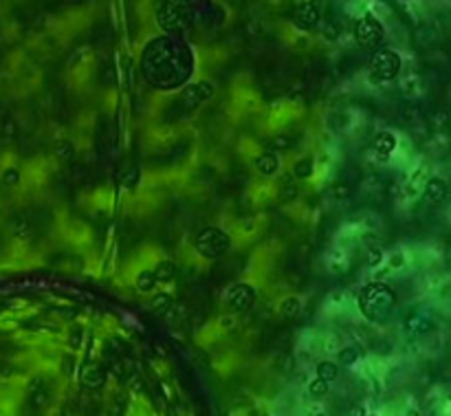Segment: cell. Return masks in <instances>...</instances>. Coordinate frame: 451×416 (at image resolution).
<instances>
[{
  "instance_id": "1",
  "label": "cell",
  "mask_w": 451,
  "mask_h": 416,
  "mask_svg": "<svg viewBox=\"0 0 451 416\" xmlns=\"http://www.w3.org/2000/svg\"><path fill=\"white\" fill-rule=\"evenodd\" d=\"M196 62L194 51L183 38L156 36L143 46L141 73L152 88L170 92L189 84Z\"/></svg>"
},
{
  "instance_id": "2",
  "label": "cell",
  "mask_w": 451,
  "mask_h": 416,
  "mask_svg": "<svg viewBox=\"0 0 451 416\" xmlns=\"http://www.w3.org/2000/svg\"><path fill=\"white\" fill-rule=\"evenodd\" d=\"M396 304V295L394 291L383 282H370L359 291V297H357V306H359L361 315L370 322H388L390 315L394 310Z\"/></svg>"
},
{
  "instance_id": "3",
  "label": "cell",
  "mask_w": 451,
  "mask_h": 416,
  "mask_svg": "<svg viewBox=\"0 0 451 416\" xmlns=\"http://www.w3.org/2000/svg\"><path fill=\"white\" fill-rule=\"evenodd\" d=\"M156 22L165 31L163 36H174L181 38L185 31L194 29L196 20V9L187 3H178V0H168L161 3L156 9Z\"/></svg>"
},
{
  "instance_id": "4",
  "label": "cell",
  "mask_w": 451,
  "mask_h": 416,
  "mask_svg": "<svg viewBox=\"0 0 451 416\" xmlns=\"http://www.w3.org/2000/svg\"><path fill=\"white\" fill-rule=\"evenodd\" d=\"M194 247L198 251V255L207 258V260H214V258H220L231 249V238L227 231H222L218 227H205L198 231Z\"/></svg>"
},
{
  "instance_id": "5",
  "label": "cell",
  "mask_w": 451,
  "mask_h": 416,
  "mask_svg": "<svg viewBox=\"0 0 451 416\" xmlns=\"http://www.w3.org/2000/svg\"><path fill=\"white\" fill-rule=\"evenodd\" d=\"M214 92H216L214 84L207 82V79L187 84V86H183L181 92H178L174 106L178 108L181 115H189V112H194L196 108H201L205 102H209V99L214 97Z\"/></svg>"
},
{
  "instance_id": "6",
  "label": "cell",
  "mask_w": 451,
  "mask_h": 416,
  "mask_svg": "<svg viewBox=\"0 0 451 416\" xmlns=\"http://www.w3.org/2000/svg\"><path fill=\"white\" fill-rule=\"evenodd\" d=\"M399 71H401V55L392 49H379L370 57L368 75L372 82H390V79H396Z\"/></svg>"
},
{
  "instance_id": "7",
  "label": "cell",
  "mask_w": 451,
  "mask_h": 416,
  "mask_svg": "<svg viewBox=\"0 0 451 416\" xmlns=\"http://www.w3.org/2000/svg\"><path fill=\"white\" fill-rule=\"evenodd\" d=\"M383 38H385L383 24L372 16V13H366V16H361L359 20H357V24H355V40H357V44H359L361 49H366V51L379 49V44L383 42Z\"/></svg>"
},
{
  "instance_id": "8",
  "label": "cell",
  "mask_w": 451,
  "mask_h": 416,
  "mask_svg": "<svg viewBox=\"0 0 451 416\" xmlns=\"http://www.w3.org/2000/svg\"><path fill=\"white\" fill-rule=\"evenodd\" d=\"M106 379H108V368H106L102 361H97V359L84 361L82 368H79V383H82L84 388H88V390L104 388Z\"/></svg>"
},
{
  "instance_id": "9",
  "label": "cell",
  "mask_w": 451,
  "mask_h": 416,
  "mask_svg": "<svg viewBox=\"0 0 451 416\" xmlns=\"http://www.w3.org/2000/svg\"><path fill=\"white\" fill-rule=\"evenodd\" d=\"M227 304L234 313H244L255 304V289L247 282L234 284L227 293Z\"/></svg>"
},
{
  "instance_id": "10",
  "label": "cell",
  "mask_w": 451,
  "mask_h": 416,
  "mask_svg": "<svg viewBox=\"0 0 451 416\" xmlns=\"http://www.w3.org/2000/svg\"><path fill=\"white\" fill-rule=\"evenodd\" d=\"M319 20H321V11H319V5L317 3H297L295 9H293V22L297 29L302 31H315L319 26Z\"/></svg>"
},
{
  "instance_id": "11",
  "label": "cell",
  "mask_w": 451,
  "mask_h": 416,
  "mask_svg": "<svg viewBox=\"0 0 451 416\" xmlns=\"http://www.w3.org/2000/svg\"><path fill=\"white\" fill-rule=\"evenodd\" d=\"M447 191H449L447 183L442 181V178H438V176H432V178H429V181L425 183L423 198H425V203H429V205H440V203L447 198Z\"/></svg>"
},
{
  "instance_id": "12",
  "label": "cell",
  "mask_w": 451,
  "mask_h": 416,
  "mask_svg": "<svg viewBox=\"0 0 451 416\" xmlns=\"http://www.w3.org/2000/svg\"><path fill=\"white\" fill-rule=\"evenodd\" d=\"M253 168L260 172L262 176H273L280 172V158H277L275 152H262L260 156H255Z\"/></svg>"
},
{
  "instance_id": "13",
  "label": "cell",
  "mask_w": 451,
  "mask_h": 416,
  "mask_svg": "<svg viewBox=\"0 0 451 416\" xmlns=\"http://www.w3.org/2000/svg\"><path fill=\"white\" fill-rule=\"evenodd\" d=\"M196 20L203 22L205 26H209V29H216V26L222 24L224 13H222V9H218L216 5H205L203 9H196Z\"/></svg>"
},
{
  "instance_id": "14",
  "label": "cell",
  "mask_w": 451,
  "mask_h": 416,
  "mask_svg": "<svg viewBox=\"0 0 451 416\" xmlns=\"http://www.w3.org/2000/svg\"><path fill=\"white\" fill-rule=\"evenodd\" d=\"M432 326H434V324L429 322L425 315H418V313L409 315L405 319V330H407V333H412V335H425V333L432 330Z\"/></svg>"
},
{
  "instance_id": "15",
  "label": "cell",
  "mask_w": 451,
  "mask_h": 416,
  "mask_svg": "<svg viewBox=\"0 0 451 416\" xmlns=\"http://www.w3.org/2000/svg\"><path fill=\"white\" fill-rule=\"evenodd\" d=\"M29 403H31L33 409H42L46 403H49V390L44 388V381H42V379H36V381H33Z\"/></svg>"
},
{
  "instance_id": "16",
  "label": "cell",
  "mask_w": 451,
  "mask_h": 416,
  "mask_svg": "<svg viewBox=\"0 0 451 416\" xmlns=\"http://www.w3.org/2000/svg\"><path fill=\"white\" fill-rule=\"evenodd\" d=\"M374 150L381 158H390V154L396 150V137L392 132H381L374 141Z\"/></svg>"
},
{
  "instance_id": "17",
  "label": "cell",
  "mask_w": 451,
  "mask_h": 416,
  "mask_svg": "<svg viewBox=\"0 0 451 416\" xmlns=\"http://www.w3.org/2000/svg\"><path fill=\"white\" fill-rule=\"evenodd\" d=\"M313 172H315V158L313 156H304V158H300V161L293 163V172H291V174H293L295 178L306 181V178L313 176Z\"/></svg>"
},
{
  "instance_id": "18",
  "label": "cell",
  "mask_w": 451,
  "mask_h": 416,
  "mask_svg": "<svg viewBox=\"0 0 451 416\" xmlns=\"http://www.w3.org/2000/svg\"><path fill=\"white\" fill-rule=\"evenodd\" d=\"M176 262H172V260H161L154 267V277H156V282H172L176 277Z\"/></svg>"
},
{
  "instance_id": "19",
  "label": "cell",
  "mask_w": 451,
  "mask_h": 416,
  "mask_svg": "<svg viewBox=\"0 0 451 416\" xmlns=\"http://www.w3.org/2000/svg\"><path fill=\"white\" fill-rule=\"evenodd\" d=\"M295 145V137L293 135H286V132H277V135L269 141V152H288L291 148Z\"/></svg>"
},
{
  "instance_id": "20",
  "label": "cell",
  "mask_w": 451,
  "mask_h": 416,
  "mask_svg": "<svg viewBox=\"0 0 451 416\" xmlns=\"http://www.w3.org/2000/svg\"><path fill=\"white\" fill-rule=\"evenodd\" d=\"M156 277H154V271L150 269H143L137 273V289L141 291V293H152V291L156 289Z\"/></svg>"
},
{
  "instance_id": "21",
  "label": "cell",
  "mask_w": 451,
  "mask_h": 416,
  "mask_svg": "<svg viewBox=\"0 0 451 416\" xmlns=\"http://www.w3.org/2000/svg\"><path fill=\"white\" fill-rule=\"evenodd\" d=\"M337 376H339V368H337V363H333V361L317 363V379L330 383V381H335Z\"/></svg>"
},
{
  "instance_id": "22",
  "label": "cell",
  "mask_w": 451,
  "mask_h": 416,
  "mask_svg": "<svg viewBox=\"0 0 451 416\" xmlns=\"http://www.w3.org/2000/svg\"><path fill=\"white\" fill-rule=\"evenodd\" d=\"M55 154L62 158V161H71V158L75 156V145H73L71 139H62V141H57Z\"/></svg>"
},
{
  "instance_id": "23",
  "label": "cell",
  "mask_w": 451,
  "mask_h": 416,
  "mask_svg": "<svg viewBox=\"0 0 451 416\" xmlns=\"http://www.w3.org/2000/svg\"><path fill=\"white\" fill-rule=\"evenodd\" d=\"M280 310H282V315H284V317H295L297 313H300V300H297L295 295L286 297V300H282Z\"/></svg>"
},
{
  "instance_id": "24",
  "label": "cell",
  "mask_w": 451,
  "mask_h": 416,
  "mask_svg": "<svg viewBox=\"0 0 451 416\" xmlns=\"http://www.w3.org/2000/svg\"><path fill=\"white\" fill-rule=\"evenodd\" d=\"M359 359V350H357L355 346H346L339 350V355H337V361H341L343 366H352V363Z\"/></svg>"
},
{
  "instance_id": "25",
  "label": "cell",
  "mask_w": 451,
  "mask_h": 416,
  "mask_svg": "<svg viewBox=\"0 0 451 416\" xmlns=\"http://www.w3.org/2000/svg\"><path fill=\"white\" fill-rule=\"evenodd\" d=\"M152 308H154V313H165L168 308H172L170 293H156L154 300H152Z\"/></svg>"
},
{
  "instance_id": "26",
  "label": "cell",
  "mask_w": 451,
  "mask_h": 416,
  "mask_svg": "<svg viewBox=\"0 0 451 416\" xmlns=\"http://www.w3.org/2000/svg\"><path fill=\"white\" fill-rule=\"evenodd\" d=\"M308 392H310L313 399H321V396L328 392V383L321 381V379H313V381H310V386H308Z\"/></svg>"
},
{
  "instance_id": "27",
  "label": "cell",
  "mask_w": 451,
  "mask_h": 416,
  "mask_svg": "<svg viewBox=\"0 0 451 416\" xmlns=\"http://www.w3.org/2000/svg\"><path fill=\"white\" fill-rule=\"evenodd\" d=\"M381 262H383V251L379 247H372L366 253V264H368V267H379Z\"/></svg>"
},
{
  "instance_id": "28",
  "label": "cell",
  "mask_w": 451,
  "mask_h": 416,
  "mask_svg": "<svg viewBox=\"0 0 451 416\" xmlns=\"http://www.w3.org/2000/svg\"><path fill=\"white\" fill-rule=\"evenodd\" d=\"M330 194H333V198H337V201H343V198L350 196V187L343 183H337L333 189H330Z\"/></svg>"
},
{
  "instance_id": "29",
  "label": "cell",
  "mask_w": 451,
  "mask_h": 416,
  "mask_svg": "<svg viewBox=\"0 0 451 416\" xmlns=\"http://www.w3.org/2000/svg\"><path fill=\"white\" fill-rule=\"evenodd\" d=\"M82 337H84L82 328H79V326H75V328H73V330H71V335H69L71 348H79V343H82Z\"/></svg>"
},
{
  "instance_id": "30",
  "label": "cell",
  "mask_w": 451,
  "mask_h": 416,
  "mask_svg": "<svg viewBox=\"0 0 451 416\" xmlns=\"http://www.w3.org/2000/svg\"><path fill=\"white\" fill-rule=\"evenodd\" d=\"M110 363H112V372H115V374L119 376V379H123V376H125V370H123V363H121V361H119V359H112Z\"/></svg>"
},
{
  "instance_id": "31",
  "label": "cell",
  "mask_w": 451,
  "mask_h": 416,
  "mask_svg": "<svg viewBox=\"0 0 451 416\" xmlns=\"http://www.w3.org/2000/svg\"><path fill=\"white\" fill-rule=\"evenodd\" d=\"M73 366H75V359H73V357H64L62 372H64V374H71V372H73Z\"/></svg>"
},
{
  "instance_id": "32",
  "label": "cell",
  "mask_w": 451,
  "mask_h": 416,
  "mask_svg": "<svg viewBox=\"0 0 451 416\" xmlns=\"http://www.w3.org/2000/svg\"><path fill=\"white\" fill-rule=\"evenodd\" d=\"M16 231H18V236H20V238H26V234H29V227H26V222L22 220V218H18Z\"/></svg>"
},
{
  "instance_id": "33",
  "label": "cell",
  "mask_w": 451,
  "mask_h": 416,
  "mask_svg": "<svg viewBox=\"0 0 451 416\" xmlns=\"http://www.w3.org/2000/svg\"><path fill=\"white\" fill-rule=\"evenodd\" d=\"M295 196H297V187H295V185H291V183L284 185V198L291 201V198H295Z\"/></svg>"
},
{
  "instance_id": "34",
  "label": "cell",
  "mask_w": 451,
  "mask_h": 416,
  "mask_svg": "<svg viewBox=\"0 0 451 416\" xmlns=\"http://www.w3.org/2000/svg\"><path fill=\"white\" fill-rule=\"evenodd\" d=\"M137 181H139V172H137V170H132V172H130V176L125 178V187L132 189V187H135V183H137Z\"/></svg>"
},
{
  "instance_id": "35",
  "label": "cell",
  "mask_w": 451,
  "mask_h": 416,
  "mask_svg": "<svg viewBox=\"0 0 451 416\" xmlns=\"http://www.w3.org/2000/svg\"><path fill=\"white\" fill-rule=\"evenodd\" d=\"M350 416H368V412H366V407H363V405H357V407H352Z\"/></svg>"
},
{
  "instance_id": "36",
  "label": "cell",
  "mask_w": 451,
  "mask_h": 416,
  "mask_svg": "<svg viewBox=\"0 0 451 416\" xmlns=\"http://www.w3.org/2000/svg\"><path fill=\"white\" fill-rule=\"evenodd\" d=\"M403 262H405V260H403L401 253H396V255L392 258V267H403Z\"/></svg>"
},
{
  "instance_id": "37",
  "label": "cell",
  "mask_w": 451,
  "mask_h": 416,
  "mask_svg": "<svg viewBox=\"0 0 451 416\" xmlns=\"http://www.w3.org/2000/svg\"><path fill=\"white\" fill-rule=\"evenodd\" d=\"M7 181H18V172H16V170H11L9 174H7Z\"/></svg>"
},
{
  "instance_id": "38",
  "label": "cell",
  "mask_w": 451,
  "mask_h": 416,
  "mask_svg": "<svg viewBox=\"0 0 451 416\" xmlns=\"http://www.w3.org/2000/svg\"><path fill=\"white\" fill-rule=\"evenodd\" d=\"M315 416H326V414H315Z\"/></svg>"
},
{
  "instance_id": "39",
  "label": "cell",
  "mask_w": 451,
  "mask_h": 416,
  "mask_svg": "<svg viewBox=\"0 0 451 416\" xmlns=\"http://www.w3.org/2000/svg\"><path fill=\"white\" fill-rule=\"evenodd\" d=\"M368 416H374V414H368Z\"/></svg>"
}]
</instances>
